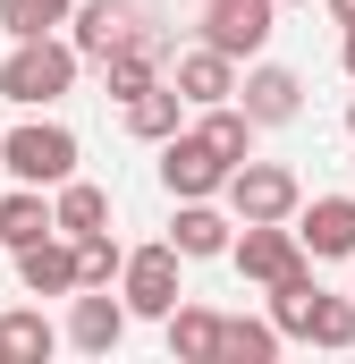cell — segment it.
Wrapping results in <instances>:
<instances>
[{
	"mask_svg": "<svg viewBox=\"0 0 355 364\" xmlns=\"http://www.w3.org/2000/svg\"><path fill=\"white\" fill-rule=\"evenodd\" d=\"M229 237H237V220L212 203V195H186L170 212V246H178V263H212V255H229Z\"/></svg>",
	"mask_w": 355,
	"mask_h": 364,
	"instance_id": "12",
	"label": "cell"
},
{
	"mask_svg": "<svg viewBox=\"0 0 355 364\" xmlns=\"http://www.w3.org/2000/svg\"><path fill=\"white\" fill-rule=\"evenodd\" d=\"M195 26H203V43H212V51H229V60L246 68V60H263L271 34H279V0H203V17H195Z\"/></svg>",
	"mask_w": 355,
	"mask_h": 364,
	"instance_id": "5",
	"label": "cell"
},
{
	"mask_svg": "<svg viewBox=\"0 0 355 364\" xmlns=\"http://www.w3.org/2000/svg\"><path fill=\"white\" fill-rule=\"evenodd\" d=\"M60 339H68L77 356H119V339H127V305H119V288H68V322H60Z\"/></svg>",
	"mask_w": 355,
	"mask_h": 364,
	"instance_id": "9",
	"label": "cell"
},
{
	"mask_svg": "<svg viewBox=\"0 0 355 364\" xmlns=\"http://www.w3.org/2000/svg\"><path fill=\"white\" fill-rule=\"evenodd\" d=\"M322 9H330V17H339V26H347V17H355V0H322Z\"/></svg>",
	"mask_w": 355,
	"mask_h": 364,
	"instance_id": "28",
	"label": "cell"
},
{
	"mask_svg": "<svg viewBox=\"0 0 355 364\" xmlns=\"http://www.w3.org/2000/svg\"><path fill=\"white\" fill-rule=\"evenodd\" d=\"M288 348L271 314H220V364H271Z\"/></svg>",
	"mask_w": 355,
	"mask_h": 364,
	"instance_id": "18",
	"label": "cell"
},
{
	"mask_svg": "<svg viewBox=\"0 0 355 364\" xmlns=\"http://www.w3.org/2000/svg\"><path fill=\"white\" fill-rule=\"evenodd\" d=\"M102 68V85H110V102H136L144 85H161V34L144 26V34H127L110 60H93Z\"/></svg>",
	"mask_w": 355,
	"mask_h": 364,
	"instance_id": "14",
	"label": "cell"
},
{
	"mask_svg": "<svg viewBox=\"0 0 355 364\" xmlns=\"http://www.w3.org/2000/svg\"><path fill=\"white\" fill-rule=\"evenodd\" d=\"M220 195H229V220H288L296 203H305V178L288 170V161H237L229 178H220Z\"/></svg>",
	"mask_w": 355,
	"mask_h": 364,
	"instance_id": "4",
	"label": "cell"
},
{
	"mask_svg": "<svg viewBox=\"0 0 355 364\" xmlns=\"http://www.w3.org/2000/svg\"><path fill=\"white\" fill-rule=\"evenodd\" d=\"M153 153H161V186H170V203H186V195H220V178H229V161H220V153H212L195 127L161 136Z\"/></svg>",
	"mask_w": 355,
	"mask_h": 364,
	"instance_id": "11",
	"label": "cell"
},
{
	"mask_svg": "<svg viewBox=\"0 0 355 364\" xmlns=\"http://www.w3.org/2000/svg\"><path fill=\"white\" fill-rule=\"evenodd\" d=\"M347 263H355V255H347Z\"/></svg>",
	"mask_w": 355,
	"mask_h": 364,
	"instance_id": "31",
	"label": "cell"
},
{
	"mask_svg": "<svg viewBox=\"0 0 355 364\" xmlns=\"http://www.w3.org/2000/svg\"><path fill=\"white\" fill-rule=\"evenodd\" d=\"M68 246H77V288H110V279H119V255H127V246H119L110 229H93V237H68Z\"/></svg>",
	"mask_w": 355,
	"mask_h": 364,
	"instance_id": "26",
	"label": "cell"
},
{
	"mask_svg": "<svg viewBox=\"0 0 355 364\" xmlns=\"http://www.w3.org/2000/svg\"><path fill=\"white\" fill-rule=\"evenodd\" d=\"M17 279H26V296H68L77 288V246L60 229L34 237V246H17Z\"/></svg>",
	"mask_w": 355,
	"mask_h": 364,
	"instance_id": "15",
	"label": "cell"
},
{
	"mask_svg": "<svg viewBox=\"0 0 355 364\" xmlns=\"http://www.w3.org/2000/svg\"><path fill=\"white\" fill-rule=\"evenodd\" d=\"M339 68H347V77H355V17H347V26H339Z\"/></svg>",
	"mask_w": 355,
	"mask_h": 364,
	"instance_id": "27",
	"label": "cell"
},
{
	"mask_svg": "<svg viewBox=\"0 0 355 364\" xmlns=\"http://www.w3.org/2000/svg\"><path fill=\"white\" fill-rule=\"evenodd\" d=\"M229 102H237L254 127H288V119L305 110V77H296V68H279V60H246Z\"/></svg>",
	"mask_w": 355,
	"mask_h": 364,
	"instance_id": "7",
	"label": "cell"
},
{
	"mask_svg": "<svg viewBox=\"0 0 355 364\" xmlns=\"http://www.w3.org/2000/svg\"><path fill=\"white\" fill-rule=\"evenodd\" d=\"M51 348H60V322L51 314H34V305L0 314V356H51Z\"/></svg>",
	"mask_w": 355,
	"mask_h": 364,
	"instance_id": "23",
	"label": "cell"
},
{
	"mask_svg": "<svg viewBox=\"0 0 355 364\" xmlns=\"http://www.w3.org/2000/svg\"><path fill=\"white\" fill-rule=\"evenodd\" d=\"M347 195H355V186H347Z\"/></svg>",
	"mask_w": 355,
	"mask_h": 364,
	"instance_id": "32",
	"label": "cell"
},
{
	"mask_svg": "<svg viewBox=\"0 0 355 364\" xmlns=\"http://www.w3.org/2000/svg\"><path fill=\"white\" fill-rule=\"evenodd\" d=\"M288 229H296V246L313 263H347L355 255V195H305L288 212Z\"/></svg>",
	"mask_w": 355,
	"mask_h": 364,
	"instance_id": "8",
	"label": "cell"
},
{
	"mask_svg": "<svg viewBox=\"0 0 355 364\" xmlns=\"http://www.w3.org/2000/svg\"><path fill=\"white\" fill-rule=\"evenodd\" d=\"M279 9H313V0H279Z\"/></svg>",
	"mask_w": 355,
	"mask_h": 364,
	"instance_id": "30",
	"label": "cell"
},
{
	"mask_svg": "<svg viewBox=\"0 0 355 364\" xmlns=\"http://www.w3.org/2000/svg\"><path fill=\"white\" fill-rule=\"evenodd\" d=\"M347 136H355V93H347Z\"/></svg>",
	"mask_w": 355,
	"mask_h": 364,
	"instance_id": "29",
	"label": "cell"
},
{
	"mask_svg": "<svg viewBox=\"0 0 355 364\" xmlns=\"http://www.w3.org/2000/svg\"><path fill=\"white\" fill-rule=\"evenodd\" d=\"M313 305H322V279H313V263H305V272H288V279H271V322H279V339H305Z\"/></svg>",
	"mask_w": 355,
	"mask_h": 364,
	"instance_id": "22",
	"label": "cell"
},
{
	"mask_svg": "<svg viewBox=\"0 0 355 364\" xmlns=\"http://www.w3.org/2000/svg\"><path fill=\"white\" fill-rule=\"evenodd\" d=\"M305 348H355V296H330L322 288V305L305 322Z\"/></svg>",
	"mask_w": 355,
	"mask_h": 364,
	"instance_id": "25",
	"label": "cell"
},
{
	"mask_svg": "<svg viewBox=\"0 0 355 364\" xmlns=\"http://www.w3.org/2000/svg\"><path fill=\"white\" fill-rule=\"evenodd\" d=\"M51 229H60V237H93V229H110V186L60 178V186H51Z\"/></svg>",
	"mask_w": 355,
	"mask_h": 364,
	"instance_id": "16",
	"label": "cell"
},
{
	"mask_svg": "<svg viewBox=\"0 0 355 364\" xmlns=\"http://www.w3.org/2000/svg\"><path fill=\"white\" fill-rule=\"evenodd\" d=\"M77 161H85V144H77V127H60V119L0 127V170L17 186H60V178H77Z\"/></svg>",
	"mask_w": 355,
	"mask_h": 364,
	"instance_id": "2",
	"label": "cell"
},
{
	"mask_svg": "<svg viewBox=\"0 0 355 364\" xmlns=\"http://www.w3.org/2000/svg\"><path fill=\"white\" fill-rule=\"evenodd\" d=\"M68 9L77 0H0V26H9V43H26V34H60Z\"/></svg>",
	"mask_w": 355,
	"mask_h": 364,
	"instance_id": "24",
	"label": "cell"
},
{
	"mask_svg": "<svg viewBox=\"0 0 355 364\" xmlns=\"http://www.w3.org/2000/svg\"><path fill=\"white\" fill-rule=\"evenodd\" d=\"M60 34L77 43V60H110L127 34H144V0H77Z\"/></svg>",
	"mask_w": 355,
	"mask_h": 364,
	"instance_id": "10",
	"label": "cell"
},
{
	"mask_svg": "<svg viewBox=\"0 0 355 364\" xmlns=\"http://www.w3.org/2000/svg\"><path fill=\"white\" fill-rule=\"evenodd\" d=\"M110 288H119L127 322H161L178 296H186V288H178V246L161 237V246H136V255H119V279H110Z\"/></svg>",
	"mask_w": 355,
	"mask_h": 364,
	"instance_id": "3",
	"label": "cell"
},
{
	"mask_svg": "<svg viewBox=\"0 0 355 364\" xmlns=\"http://www.w3.org/2000/svg\"><path fill=\"white\" fill-rule=\"evenodd\" d=\"M195 136H203V144H212V153H220V161L237 170V161L254 153V136H263V127H254V119H246L237 102H203V110H195Z\"/></svg>",
	"mask_w": 355,
	"mask_h": 364,
	"instance_id": "19",
	"label": "cell"
},
{
	"mask_svg": "<svg viewBox=\"0 0 355 364\" xmlns=\"http://www.w3.org/2000/svg\"><path fill=\"white\" fill-rule=\"evenodd\" d=\"M161 331H170L178 364H220V314H212V305H186V296H178L170 314H161Z\"/></svg>",
	"mask_w": 355,
	"mask_h": 364,
	"instance_id": "17",
	"label": "cell"
},
{
	"mask_svg": "<svg viewBox=\"0 0 355 364\" xmlns=\"http://www.w3.org/2000/svg\"><path fill=\"white\" fill-rule=\"evenodd\" d=\"M170 85H178V102H186V110L229 102V93H237V60H229V51H212V43H186V51L170 60Z\"/></svg>",
	"mask_w": 355,
	"mask_h": 364,
	"instance_id": "13",
	"label": "cell"
},
{
	"mask_svg": "<svg viewBox=\"0 0 355 364\" xmlns=\"http://www.w3.org/2000/svg\"><path fill=\"white\" fill-rule=\"evenodd\" d=\"M34 237H51V186H9L0 195V246L17 255Z\"/></svg>",
	"mask_w": 355,
	"mask_h": 364,
	"instance_id": "20",
	"label": "cell"
},
{
	"mask_svg": "<svg viewBox=\"0 0 355 364\" xmlns=\"http://www.w3.org/2000/svg\"><path fill=\"white\" fill-rule=\"evenodd\" d=\"M77 43L68 34H26V43H9V60H0V102H17V110H51V102H68L77 93Z\"/></svg>",
	"mask_w": 355,
	"mask_h": 364,
	"instance_id": "1",
	"label": "cell"
},
{
	"mask_svg": "<svg viewBox=\"0 0 355 364\" xmlns=\"http://www.w3.org/2000/svg\"><path fill=\"white\" fill-rule=\"evenodd\" d=\"M229 263L254 279V288H271V279L305 272L313 255L296 246V229H288V220H237V237H229Z\"/></svg>",
	"mask_w": 355,
	"mask_h": 364,
	"instance_id": "6",
	"label": "cell"
},
{
	"mask_svg": "<svg viewBox=\"0 0 355 364\" xmlns=\"http://www.w3.org/2000/svg\"><path fill=\"white\" fill-rule=\"evenodd\" d=\"M186 127V102H178V85L161 77V85H144L136 102H127V136L136 144H161V136H178Z\"/></svg>",
	"mask_w": 355,
	"mask_h": 364,
	"instance_id": "21",
	"label": "cell"
}]
</instances>
